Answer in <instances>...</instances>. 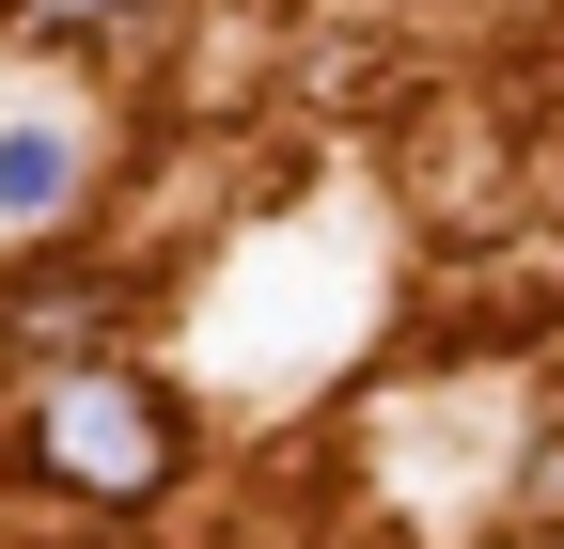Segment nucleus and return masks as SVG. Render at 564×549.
I'll use <instances>...</instances> for the list:
<instances>
[{"label":"nucleus","mask_w":564,"mask_h":549,"mask_svg":"<svg viewBox=\"0 0 564 549\" xmlns=\"http://www.w3.org/2000/svg\"><path fill=\"white\" fill-rule=\"evenodd\" d=\"M173 455H188V408L141 392V377H63V392L32 408V471H47V487H79V503L173 487Z\"/></svg>","instance_id":"nucleus-1"},{"label":"nucleus","mask_w":564,"mask_h":549,"mask_svg":"<svg viewBox=\"0 0 564 549\" xmlns=\"http://www.w3.org/2000/svg\"><path fill=\"white\" fill-rule=\"evenodd\" d=\"M110 17V0H32V32H95Z\"/></svg>","instance_id":"nucleus-3"},{"label":"nucleus","mask_w":564,"mask_h":549,"mask_svg":"<svg viewBox=\"0 0 564 549\" xmlns=\"http://www.w3.org/2000/svg\"><path fill=\"white\" fill-rule=\"evenodd\" d=\"M63 189H79L63 126H0V220H63Z\"/></svg>","instance_id":"nucleus-2"}]
</instances>
